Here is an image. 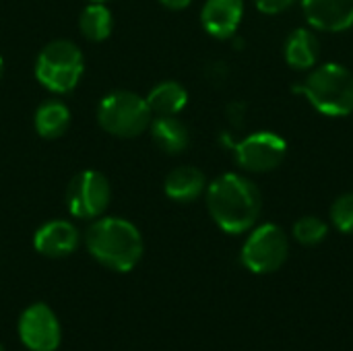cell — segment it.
<instances>
[{
	"mask_svg": "<svg viewBox=\"0 0 353 351\" xmlns=\"http://www.w3.org/2000/svg\"><path fill=\"white\" fill-rule=\"evenodd\" d=\"M205 203L211 219L225 234L250 232L263 213L261 188L244 174H223L207 184Z\"/></svg>",
	"mask_w": 353,
	"mask_h": 351,
	"instance_id": "obj_1",
	"label": "cell"
},
{
	"mask_svg": "<svg viewBox=\"0 0 353 351\" xmlns=\"http://www.w3.org/2000/svg\"><path fill=\"white\" fill-rule=\"evenodd\" d=\"M87 252L101 267L128 273L132 271L145 252L143 234L124 217H97L83 234Z\"/></svg>",
	"mask_w": 353,
	"mask_h": 351,
	"instance_id": "obj_2",
	"label": "cell"
},
{
	"mask_svg": "<svg viewBox=\"0 0 353 351\" xmlns=\"http://www.w3.org/2000/svg\"><path fill=\"white\" fill-rule=\"evenodd\" d=\"M294 93L304 95L306 101L325 116H350L353 112V72L337 62L316 64L308 70L306 79L294 87Z\"/></svg>",
	"mask_w": 353,
	"mask_h": 351,
	"instance_id": "obj_3",
	"label": "cell"
},
{
	"mask_svg": "<svg viewBox=\"0 0 353 351\" xmlns=\"http://www.w3.org/2000/svg\"><path fill=\"white\" fill-rule=\"evenodd\" d=\"M35 79L52 93H70L77 89L83 72L85 58L81 48L70 39H54L41 48L35 58Z\"/></svg>",
	"mask_w": 353,
	"mask_h": 351,
	"instance_id": "obj_4",
	"label": "cell"
},
{
	"mask_svg": "<svg viewBox=\"0 0 353 351\" xmlns=\"http://www.w3.org/2000/svg\"><path fill=\"white\" fill-rule=\"evenodd\" d=\"M153 114L147 106V99L139 93L118 89L101 97L97 106V124L103 132L116 139H137L149 124Z\"/></svg>",
	"mask_w": 353,
	"mask_h": 351,
	"instance_id": "obj_5",
	"label": "cell"
},
{
	"mask_svg": "<svg viewBox=\"0 0 353 351\" xmlns=\"http://www.w3.org/2000/svg\"><path fill=\"white\" fill-rule=\"evenodd\" d=\"M290 257V238L277 223L254 225L240 250L242 265L256 275L279 271Z\"/></svg>",
	"mask_w": 353,
	"mask_h": 351,
	"instance_id": "obj_6",
	"label": "cell"
},
{
	"mask_svg": "<svg viewBox=\"0 0 353 351\" xmlns=\"http://www.w3.org/2000/svg\"><path fill=\"white\" fill-rule=\"evenodd\" d=\"M112 201L110 180L97 170H83L72 176L66 188L68 213L77 219L93 221L105 213Z\"/></svg>",
	"mask_w": 353,
	"mask_h": 351,
	"instance_id": "obj_7",
	"label": "cell"
},
{
	"mask_svg": "<svg viewBox=\"0 0 353 351\" xmlns=\"http://www.w3.org/2000/svg\"><path fill=\"white\" fill-rule=\"evenodd\" d=\"M236 163L248 174H267L277 170L288 155V141L273 130L250 132L234 143Z\"/></svg>",
	"mask_w": 353,
	"mask_h": 351,
	"instance_id": "obj_8",
	"label": "cell"
},
{
	"mask_svg": "<svg viewBox=\"0 0 353 351\" xmlns=\"http://www.w3.org/2000/svg\"><path fill=\"white\" fill-rule=\"evenodd\" d=\"M17 333L21 343L29 351H56L62 341L60 321L43 302H33L21 312Z\"/></svg>",
	"mask_w": 353,
	"mask_h": 351,
	"instance_id": "obj_9",
	"label": "cell"
},
{
	"mask_svg": "<svg viewBox=\"0 0 353 351\" xmlns=\"http://www.w3.org/2000/svg\"><path fill=\"white\" fill-rule=\"evenodd\" d=\"M81 246V232L66 219H52L33 234V248L46 259L70 257Z\"/></svg>",
	"mask_w": 353,
	"mask_h": 351,
	"instance_id": "obj_10",
	"label": "cell"
},
{
	"mask_svg": "<svg viewBox=\"0 0 353 351\" xmlns=\"http://www.w3.org/2000/svg\"><path fill=\"white\" fill-rule=\"evenodd\" d=\"M244 17V0H207L201 8V25L215 39L236 35Z\"/></svg>",
	"mask_w": 353,
	"mask_h": 351,
	"instance_id": "obj_11",
	"label": "cell"
},
{
	"mask_svg": "<svg viewBox=\"0 0 353 351\" xmlns=\"http://www.w3.org/2000/svg\"><path fill=\"white\" fill-rule=\"evenodd\" d=\"M310 27L319 31H345L353 27V0H302Z\"/></svg>",
	"mask_w": 353,
	"mask_h": 351,
	"instance_id": "obj_12",
	"label": "cell"
},
{
	"mask_svg": "<svg viewBox=\"0 0 353 351\" xmlns=\"http://www.w3.org/2000/svg\"><path fill=\"white\" fill-rule=\"evenodd\" d=\"M319 56H321V41L314 35V31L306 27H298L288 35L283 46V58L294 70L308 72L319 64Z\"/></svg>",
	"mask_w": 353,
	"mask_h": 351,
	"instance_id": "obj_13",
	"label": "cell"
},
{
	"mask_svg": "<svg viewBox=\"0 0 353 351\" xmlns=\"http://www.w3.org/2000/svg\"><path fill=\"white\" fill-rule=\"evenodd\" d=\"M149 130L155 147L168 155H180L190 145V130L178 116H153Z\"/></svg>",
	"mask_w": 353,
	"mask_h": 351,
	"instance_id": "obj_14",
	"label": "cell"
},
{
	"mask_svg": "<svg viewBox=\"0 0 353 351\" xmlns=\"http://www.w3.org/2000/svg\"><path fill=\"white\" fill-rule=\"evenodd\" d=\"M163 190L168 199L176 203H192L207 190V178L205 174L194 166H180L174 168L163 182Z\"/></svg>",
	"mask_w": 353,
	"mask_h": 351,
	"instance_id": "obj_15",
	"label": "cell"
},
{
	"mask_svg": "<svg viewBox=\"0 0 353 351\" xmlns=\"http://www.w3.org/2000/svg\"><path fill=\"white\" fill-rule=\"evenodd\" d=\"M33 126L35 132L41 139L54 141L60 139L68 126H70V110L64 101L60 99H46L37 106L33 114Z\"/></svg>",
	"mask_w": 353,
	"mask_h": 351,
	"instance_id": "obj_16",
	"label": "cell"
},
{
	"mask_svg": "<svg viewBox=\"0 0 353 351\" xmlns=\"http://www.w3.org/2000/svg\"><path fill=\"white\" fill-rule=\"evenodd\" d=\"M145 99L153 116H178L188 103V91L178 81H161Z\"/></svg>",
	"mask_w": 353,
	"mask_h": 351,
	"instance_id": "obj_17",
	"label": "cell"
},
{
	"mask_svg": "<svg viewBox=\"0 0 353 351\" xmlns=\"http://www.w3.org/2000/svg\"><path fill=\"white\" fill-rule=\"evenodd\" d=\"M79 29L89 41H105L114 29V17L105 2L87 4L79 17Z\"/></svg>",
	"mask_w": 353,
	"mask_h": 351,
	"instance_id": "obj_18",
	"label": "cell"
},
{
	"mask_svg": "<svg viewBox=\"0 0 353 351\" xmlns=\"http://www.w3.org/2000/svg\"><path fill=\"white\" fill-rule=\"evenodd\" d=\"M327 234H329L327 221H323L316 215H304L292 228L294 240L302 246H319L327 238Z\"/></svg>",
	"mask_w": 353,
	"mask_h": 351,
	"instance_id": "obj_19",
	"label": "cell"
},
{
	"mask_svg": "<svg viewBox=\"0 0 353 351\" xmlns=\"http://www.w3.org/2000/svg\"><path fill=\"white\" fill-rule=\"evenodd\" d=\"M331 223L341 234H353V190L339 194L331 205Z\"/></svg>",
	"mask_w": 353,
	"mask_h": 351,
	"instance_id": "obj_20",
	"label": "cell"
},
{
	"mask_svg": "<svg viewBox=\"0 0 353 351\" xmlns=\"http://www.w3.org/2000/svg\"><path fill=\"white\" fill-rule=\"evenodd\" d=\"M300 0H254L256 8L265 14H279L288 8H292Z\"/></svg>",
	"mask_w": 353,
	"mask_h": 351,
	"instance_id": "obj_21",
	"label": "cell"
},
{
	"mask_svg": "<svg viewBox=\"0 0 353 351\" xmlns=\"http://www.w3.org/2000/svg\"><path fill=\"white\" fill-rule=\"evenodd\" d=\"M228 114H230V120H232L236 126H242L244 116H246V106L240 103V101H236V103H232V106L228 108Z\"/></svg>",
	"mask_w": 353,
	"mask_h": 351,
	"instance_id": "obj_22",
	"label": "cell"
},
{
	"mask_svg": "<svg viewBox=\"0 0 353 351\" xmlns=\"http://www.w3.org/2000/svg\"><path fill=\"white\" fill-rule=\"evenodd\" d=\"M165 8H170V10H184V8H188L190 6V2L192 0H159Z\"/></svg>",
	"mask_w": 353,
	"mask_h": 351,
	"instance_id": "obj_23",
	"label": "cell"
},
{
	"mask_svg": "<svg viewBox=\"0 0 353 351\" xmlns=\"http://www.w3.org/2000/svg\"><path fill=\"white\" fill-rule=\"evenodd\" d=\"M2 74H4V60H2V56H0V79H2Z\"/></svg>",
	"mask_w": 353,
	"mask_h": 351,
	"instance_id": "obj_24",
	"label": "cell"
},
{
	"mask_svg": "<svg viewBox=\"0 0 353 351\" xmlns=\"http://www.w3.org/2000/svg\"><path fill=\"white\" fill-rule=\"evenodd\" d=\"M89 2H110V0H89Z\"/></svg>",
	"mask_w": 353,
	"mask_h": 351,
	"instance_id": "obj_25",
	"label": "cell"
},
{
	"mask_svg": "<svg viewBox=\"0 0 353 351\" xmlns=\"http://www.w3.org/2000/svg\"><path fill=\"white\" fill-rule=\"evenodd\" d=\"M0 351H4V348H2V343H0Z\"/></svg>",
	"mask_w": 353,
	"mask_h": 351,
	"instance_id": "obj_26",
	"label": "cell"
}]
</instances>
